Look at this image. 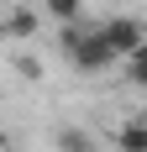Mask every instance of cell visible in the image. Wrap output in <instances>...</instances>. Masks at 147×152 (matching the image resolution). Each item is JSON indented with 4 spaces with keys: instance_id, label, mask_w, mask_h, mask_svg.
Instances as JSON below:
<instances>
[{
    "instance_id": "obj_7",
    "label": "cell",
    "mask_w": 147,
    "mask_h": 152,
    "mask_svg": "<svg viewBox=\"0 0 147 152\" xmlns=\"http://www.w3.org/2000/svg\"><path fill=\"white\" fill-rule=\"evenodd\" d=\"M126 74H132V84H142V89H147V42H142L137 58H126Z\"/></svg>"
},
{
    "instance_id": "obj_6",
    "label": "cell",
    "mask_w": 147,
    "mask_h": 152,
    "mask_svg": "<svg viewBox=\"0 0 147 152\" xmlns=\"http://www.w3.org/2000/svg\"><path fill=\"white\" fill-rule=\"evenodd\" d=\"M58 147L63 152H95V142H89V131H74L68 126V131H58Z\"/></svg>"
},
{
    "instance_id": "obj_2",
    "label": "cell",
    "mask_w": 147,
    "mask_h": 152,
    "mask_svg": "<svg viewBox=\"0 0 147 152\" xmlns=\"http://www.w3.org/2000/svg\"><path fill=\"white\" fill-rule=\"evenodd\" d=\"M100 31H105V42H110V53H116V63L137 58L142 42H147V26H142V21H132V16H116V21H105Z\"/></svg>"
},
{
    "instance_id": "obj_5",
    "label": "cell",
    "mask_w": 147,
    "mask_h": 152,
    "mask_svg": "<svg viewBox=\"0 0 147 152\" xmlns=\"http://www.w3.org/2000/svg\"><path fill=\"white\" fill-rule=\"evenodd\" d=\"M42 11L58 21V26H74L79 16H84V0H42Z\"/></svg>"
},
{
    "instance_id": "obj_4",
    "label": "cell",
    "mask_w": 147,
    "mask_h": 152,
    "mask_svg": "<svg viewBox=\"0 0 147 152\" xmlns=\"http://www.w3.org/2000/svg\"><path fill=\"white\" fill-rule=\"evenodd\" d=\"M116 152H147V121H126L116 131Z\"/></svg>"
},
{
    "instance_id": "obj_1",
    "label": "cell",
    "mask_w": 147,
    "mask_h": 152,
    "mask_svg": "<svg viewBox=\"0 0 147 152\" xmlns=\"http://www.w3.org/2000/svg\"><path fill=\"white\" fill-rule=\"evenodd\" d=\"M63 58L79 68V74H105L110 63H116V53H110V42H105L100 26H84V21H74V26H63Z\"/></svg>"
},
{
    "instance_id": "obj_3",
    "label": "cell",
    "mask_w": 147,
    "mask_h": 152,
    "mask_svg": "<svg viewBox=\"0 0 147 152\" xmlns=\"http://www.w3.org/2000/svg\"><path fill=\"white\" fill-rule=\"evenodd\" d=\"M0 31H5V37H16V42H26L32 31H37V16H32V5H16V11H5Z\"/></svg>"
}]
</instances>
